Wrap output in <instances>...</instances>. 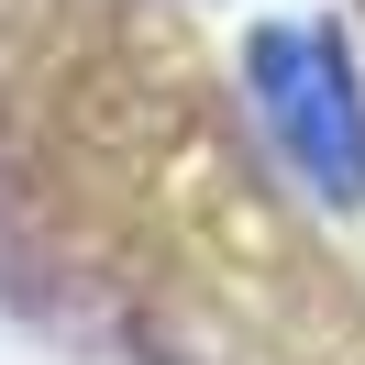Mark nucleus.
I'll use <instances>...</instances> for the list:
<instances>
[{"mask_svg": "<svg viewBox=\"0 0 365 365\" xmlns=\"http://www.w3.org/2000/svg\"><path fill=\"white\" fill-rule=\"evenodd\" d=\"M255 89H266L277 144H288L332 200H354L365 188V100H354V78H343V45L310 34V23L255 34Z\"/></svg>", "mask_w": 365, "mask_h": 365, "instance_id": "nucleus-1", "label": "nucleus"}]
</instances>
